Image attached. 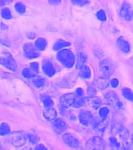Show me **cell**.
Segmentation results:
<instances>
[{"mask_svg": "<svg viewBox=\"0 0 133 150\" xmlns=\"http://www.w3.org/2000/svg\"><path fill=\"white\" fill-rule=\"evenodd\" d=\"M57 58L61 64L66 67H71L75 63L74 54L68 49L60 50L57 55Z\"/></svg>", "mask_w": 133, "mask_h": 150, "instance_id": "1", "label": "cell"}, {"mask_svg": "<svg viewBox=\"0 0 133 150\" xmlns=\"http://www.w3.org/2000/svg\"><path fill=\"white\" fill-rule=\"evenodd\" d=\"M87 150H105L106 143L99 136H94L89 139L85 144Z\"/></svg>", "mask_w": 133, "mask_h": 150, "instance_id": "2", "label": "cell"}, {"mask_svg": "<svg viewBox=\"0 0 133 150\" xmlns=\"http://www.w3.org/2000/svg\"><path fill=\"white\" fill-rule=\"evenodd\" d=\"M27 136L22 132H15L9 136V142L14 147H22L27 142Z\"/></svg>", "mask_w": 133, "mask_h": 150, "instance_id": "3", "label": "cell"}, {"mask_svg": "<svg viewBox=\"0 0 133 150\" xmlns=\"http://www.w3.org/2000/svg\"><path fill=\"white\" fill-rule=\"evenodd\" d=\"M123 119L121 115H117L113 117L111 125V132L113 135L119 133L123 128Z\"/></svg>", "mask_w": 133, "mask_h": 150, "instance_id": "4", "label": "cell"}, {"mask_svg": "<svg viewBox=\"0 0 133 150\" xmlns=\"http://www.w3.org/2000/svg\"><path fill=\"white\" fill-rule=\"evenodd\" d=\"M64 143L68 146L72 148H77L80 145L79 141L71 134H64L62 136Z\"/></svg>", "mask_w": 133, "mask_h": 150, "instance_id": "5", "label": "cell"}, {"mask_svg": "<svg viewBox=\"0 0 133 150\" xmlns=\"http://www.w3.org/2000/svg\"><path fill=\"white\" fill-rule=\"evenodd\" d=\"M23 50L25 55L29 59H34L39 56V52L36 46L31 43L26 44L24 46Z\"/></svg>", "mask_w": 133, "mask_h": 150, "instance_id": "6", "label": "cell"}, {"mask_svg": "<svg viewBox=\"0 0 133 150\" xmlns=\"http://www.w3.org/2000/svg\"><path fill=\"white\" fill-rule=\"evenodd\" d=\"M99 66L101 71L106 76H110L114 72L113 65L107 59H105L101 62Z\"/></svg>", "mask_w": 133, "mask_h": 150, "instance_id": "7", "label": "cell"}, {"mask_svg": "<svg viewBox=\"0 0 133 150\" xmlns=\"http://www.w3.org/2000/svg\"><path fill=\"white\" fill-rule=\"evenodd\" d=\"M0 64L9 70H15L17 69V64L11 55L0 57Z\"/></svg>", "mask_w": 133, "mask_h": 150, "instance_id": "8", "label": "cell"}, {"mask_svg": "<svg viewBox=\"0 0 133 150\" xmlns=\"http://www.w3.org/2000/svg\"><path fill=\"white\" fill-rule=\"evenodd\" d=\"M79 120L84 126H89L94 121V117L89 111H83L79 115Z\"/></svg>", "mask_w": 133, "mask_h": 150, "instance_id": "9", "label": "cell"}, {"mask_svg": "<svg viewBox=\"0 0 133 150\" xmlns=\"http://www.w3.org/2000/svg\"><path fill=\"white\" fill-rule=\"evenodd\" d=\"M76 101L75 95L73 93H67L61 97L60 102L61 105L64 107H72Z\"/></svg>", "mask_w": 133, "mask_h": 150, "instance_id": "10", "label": "cell"}, {"mask_svg": "<svg viewBox=\"0 0 133 150\" xmlns=\"http://www.w3.org/2000/svg\"><path fill=\"white\" fill-rule=\"evenodd\" d=\"M53 128L57 133L61 134L66 131L67 127L66 122L61 118H57L53 120Z\"/></svg>", "mask_w": 133, "mask_h": 150, "instance_id": "11", "label": "cell"}, {"mask_svg": "<svg viewBox=\"0 0 133 150\" xmlns=\"http://www.w3.org/2000/svg\"><path fill=\"white\" fill-rule=\"evenodd\" d=\"M42 69L44 73L49 76H52L55 74V70L52 63L50 61H44L42 64Z\"/></svg>", "mask_w": 133, "mask_h": 150, "instance_id": "12", "label": "cell"}, {"mask_svg": "<svg viewBox=\"0 0 133 150\" xmlns=\"http://www.w3.org/2000/svg\"><path fill=\"white\" fill-rule=\"evenodd\" d=\"M117 46L120 50L125 53H128L130 50V44L123 37H119L117 42Z\"/></svg>", "mask_w": 133, "mask_h": 150, "instance_id": "13", "label": "cell"}, {"mask_svg": "<svg viewBox=\"0 0 133 150\" xmlns=\"http://www.w3.org/2000/svg\"><path fill=\"white\" fill-rule=\"evenodd\" d=\"M109 121L108 119L105 118L97 122L94 126V130L96 132L99 133H102L108 126Z\"/></svg>", "mask_w": 133, "mask_h": 150, "instance_id": "14", "label": "cell"}, {"mask_svg": "<svg viewBox=\"0 0 133 150\" xmlns=\"http://www.w3.org/2000/svg\"><path fill=\"white\" fill-rule=\"evenodd\" d=\"M105 99L107 103L110 105H115L119 101V98L116 93L114 92H109L106 94Z\"/></svg>", "mask_w": 133, "mask_h": 150, "instance_id": "15", "label": "cell"}, {"mask_svg": "<svg viewBox=\"0 0 133 150\" xmlns=\"http://www.w3.org/2000/svg\"><path fill=\"white\" fill-rule=\"evenodd\" d=\"M43 116L48 120H54L57 116V112L55 109L51 108L47 109V110L43 112Z\"/></svg>", "mask_w": 133, "mask_h": 150, "instance_id": "16", "label": "cell"}, {"mask_svg": "<svg viewBox=\"0 0 133 150\" xmlns=\"http://www.w3.org/2000/svg\"><path fill=\"white\" fill-rule=\"evenodd\" d=\"M79 75L81 78L88 79L91 76V70L88 66L83 65L79 68Z\"/></svg>", "mask_w": 133, "mask_h": 150, "instance_id": "17", "label": "cell"}, {"mask_svg": "<svg viewBox=\"0 0 133 150\" xmlns=\"http://www.w3.org/2000/svg\"><path fill=\"white\" fill-rule=\"evenodd\" d=\"M119 136L120 138L122 139V141L124 143V145H129V139H130V135L127 129L123 128L121 131H120Z\"/></svg>", "mask_w": 133, "mask_h": 150, "instance_id": "18", "label": "cell"}, {"mask_svg": "<svg viewBox=\"0 0 133 150\" xmlns=\"http://www.w3.org/2000/svg\"><path fill=\"white\" fill-rule=\"evenodd\" d=\"M95 83L100 89H105L109 86V81L105 78H99L96 80Z\"/></svg>", "mask_w": 133, "mask_h": 150, "instance_id": "19", "label": "cell"}, {"mask_svg": "<svg viewBox=\"0 0 133 150\" xmlns=\"http://www.w3.org/2000/svg\"><path fill=\"white\" fill-rule=\"evenodd\" d=\"M11 128L8 124L6 122H3L0 125V135L4 136L10 133Z\"/></svg>", "mask_w": 133, "mask_h": 150, "instance_id": "20", "label": "cell"}, {"mask_svg": "<svg viewBox=\"0 0 133 150\" xmlns=\"http://www.w3.org/2000/svg\"><path fill=\"white\" fill-rule=\"evenodd\" d=\"M109 144L112 150H119L120 145L116 138L115 137H111L109 139Z\"/></svg>", "mask_w": 133, "mask_h": 150, "instance_id": "21", "label": "cell"}, {"mask_svg": "<svg viewBox=\"0 0 133 150\" xmlns=\"http://www.w3.org/2000/svg\"><path fill=\"white\" fill-rule=\"evenodd\" d=\"M36 47L39 50H43L47 46V41L42 38L37 39L35 43Z\"/></svg>", "mask_w": 133, "mask_h": 150, "instance_id": "22", "label": "cell"}, {"mask_svg": "<svg viewBox=\"0 0 133 150\" xmlns=\"http://www.w3.org/2000/svg\"><path fill=\"white\" fill-rule=\"evenodd\" d=\"M69 42H66L63 40H59L58 42H56L55 44L53 46V48L55 50H58L59 49H61L62 48L68 46L70 45Z\"/></svg>", "mask_w": 133, "mask_h": 150, "instance_id": "23", "label": "cell"}, {"mask_svg": "<svg viewBox=\"0 0 133 150\" xmlns=\"http://www.w3.org/2000/svg\"><path fill=\"white\" fill-rule=\"evenodd\" d=\"M124 97L130 101H133V92L129 88H124L122 91Z\"/></svg>", "mask_w": 133, "mask_h": 150, "instance_id": "24", "label": "cell"}, {"mask_svg": "<svg viewBox=\"0 0 133 150\" xmlns=\"http://www.w3.org/2000/svg\"><path fill=\"white\" fill-rule=\"evenodd\" d=\"M92 104V107L94 109L99 108L102 105V101L99 98H92V100H89Z\"/></svg>", "mask_w": 133, "mask_h": 150, "instance_id": "25", "label": "cell"}, {"mask_svg": "<svg viewBox=\"0 0 133 150\" xmlns=\"http://www.w3.org/2000/svg\"><path fill=\"white\" fill-rule=\"evenodd\" d=\"M22 75L24 77L27 78H30L33 77L36 75V73L34 72L31 68H25L22 71Z\"/></svg>", "mask_w": 133, "mask_h": 150, "instance_id": "26", "label": "cell"}, {"mask_svg": "<svg viewBox=\"0 0 133 150\" xmlns=\"http://www.w3.org/2000/svg\"><path fill=\"white\" fill-rule=\"evenodd\" d=\"M130 6L127 3H124L122 5L120 10V15L122 17H125L128 11L130 10Z\"/></svg>", "mask_w": 133, "mask_h": 150, "instance_id": "27", "label": "cell"}, {"mask_svg": "<svg viewBox=\"0 0 133 150\" xmlns=\"http://www.w3.org/2000/svg\"><path fill=\"white\" fill-rule=\"evenodd\" d=\"M43 103L47 109L51 108L54 104L52 99L49 97H46L43 99Z\"/></svg>", "mask_w": 133, "mask_h": 150, "instance_id": "28", "label": "cell"}, {"mask_svg": "<svg viewBox=\"0 0 133 150\" xmlns=\"http://www.w3.org/2000/svg\"><path fill=\"white\" fill-rule=\"evenodd\" d=\"M1 14H2V17L6 19H10L12 18L11 11H10L9 8H3V10H2Z\"/></svg>", "mask_w": 133, "mask_h": 150, "instance_id": "29", "label": "cell"}, {"mask_svg": "<svg viewBox=\"0 0 133 150\" xmlns=\"http://www.w3.org/2000/svg\"><path fill=\"white\" fill-rule=\"evenodd\" d=\"M15 8L20 14H23L25 12V6L21 3H17L15 6Z\"/></svg>", "mask_w": 133, "mask_h": 150, "instance_id": "30", "label": "cell"}, {"mask_svg": "<svg viewBox=\"0 0 133 150\" xmlns=\"http://www.w3.org/2000/svg\"><path fill=\"white\" fill-rule=\"evenodd\" d=\"M109 112V110L106 107H103L99 110V115L103 119L106 118Z\"/></svg>", "mask_w": 133, "mask_h": 150, "instance_id": "31", "label": "cell"}, {"mask_svg": "<svg viewBox=\"0 0 133 150\" xmlns=\"http://www.w3.org/2000/svg\"><path fill=\"white\" fill-rule=\"evenodd\" d=\"M86 57L83 54H80L78 57V66L79 67V68L83 65V64L86 61Z\"/></svg>", "mask_w": 133, "mask_h": 150, "instance_id": "32", "label": "cell"}, {"mask_svg": "<svg viewBox=\"0 0 133 150\" xmlns=\"http://www.w3.org/2000/svg\"><path fill=\"white\" fill-rule=\"evenodd\" d=\"M97 18L98 19L101 20V21H105L106 20V16L105 13L103 10H100L97 13Z\"/></svg>", "mask_w": 133, "mask_h": 150, "instance_id": "33", "label": "cell"}, {"mask_svg": "<svg viewBox=\"0 0 133 150\" xmlns=\"http://www.w3.org/2000/svg\"><path fill=\"white\" fill-rule=\"evenodd\" d=\"M87 92L88 93V95L91 96L92 97H93L94 95L97 93L96 90L94 88V87L92 86H89L88 89H87Z\"/></svg>", "mask_w": 133, "mask_h": 150, "instance_id": "34", "label": "cell"}, {"mask_svg": "<svg viewBox=\"0 0 133 150\" xmlns=\"http://www.w3.org/2000/svg\"><path fill=\"white\" fill-rule=\"evenodd\" d=\"M28 139L29 140L30 142L33 143V144H34V143H36L38 142V140H39V138L35 135L30 134L28 136Z\"/></svg>", "mask_w": 133, "mask_h": 150, "instance_id": "35", "label": "cell"}, {"mask_svg": "<svg viewBox=\"0 0 133 150\" xmlns=\"http://www.w3.org/2000/svg\"><path fill=\"white\" fill-rule=\"evenodd\" d=\"M34 84L37 87H41L44 84V80L43 79H38L34 81Z\"/></svg>", "mask_w": 133, "mask_h": 150, "instance_id": "36", "label": "cell"}, {"mask_svg": "<svg viewBox=\"0 0 133 150\" xmlns=\"http://www.w3.org/2000/svg\"><path fill=\"white\" fill-rule=\"evenodd\" d=\"M30 68L34 72L36 73L39 70V64L37 63H32L30 64Z\"/></svg>", "mask_w": 133, "mask_h": 150, "instance_id": "37", "label": "cell"}, {"mask_svg": "<svg viewBox=\"0 0 133 150\" xmlns=\"http://www.w3.org/2000/svg\"><path fill=\"white\" fill-rule=\"evenodd\" d=\"M125 19L127 20H131L133 18V10L130 9V10L128 11L127 14L124 17Z\"/></svg>", "mask_w": 133, "mask_h": 150, "instance_id": "38", "label": "cell"}, {"mask_svg": "<svg viewBox=\"0 0 133 150\" xmlns=\"http://www.w3.org/2000/svg\"><path fill=\"white\" fill-rule=\"evenodd\" d=\"M72 2L78 6H83L88 3V1H72Z\"/></svg>", "mask_w": 133, "mask_h": 150, "instance_id": "39", "label": "cell"}, {"mask_svg": "<svg viewBox=\"0 0 133 150\" xmlns=\"http://www.w3.org/2000/svg\"><path fill=\"white\" fill-rule=\"evenodd\" d=\"M111 85L113 88H116L118 86V81L116 79H114L111 81Z\"/></svg>", "mask_w": 133, "mask_h": 150, "instance_id": "40", "label": "cell"}, {"mask_svg": "<svg viewBox=\"0 0 133 150\" xmlns=\"http://www.w3.org/2000/svg\"><path fill=\"white\" fill-rule=\"evenodd\" d=\"M83 90L81 88H78V89L76 90V94L77 95V96L78 97H81L83 95Z\"/></svg>", "mask_w": 133, "mask_h": 150, "instance_id": "41", "label": "cell"}, {"mask_svg": "<svg viewBox=\"0 0 133 150\" xmlns=\"http://www.w3.org/2000/svg\"><path fill=\"white\" fill-rule=\"evenodd\" d=\"M35 150H48V149L44 145L38 144L35 148Z\"/></svg>", "mask_w": 133, "mask_h": 150, "instance_id": "42", "label": "cell"}, {"mask_svg": "<svg viewBox=\"0 0 133 150\" xmlns=\"http://www.w3.org/2000/svg\"><path fill=\"white\" fill-rule=\"evenodd\" d=\"M123 103L120 101H118L117 103L115 105V107H116L118 109H121L123 108Z\"/></svg>", "mask_w": 133, "mask_h": 150, "instance_id": "43", "label": "cell"}, {"mask_svg": "<svg viewBox=\"0 0 133 150\" xmlns=\"http://www.w3.org/2000/svg\"><path fill=\"white\" fill-rule=\"evenodd\" d=\"M52 1L53 2H50V3H53V4H55V3L57 4V3H59V2H60V1Z\"/></svg>", "mask_w": 133, "mask_h": 150, "instance_id": "44", "label": "cell"}, {"mask_svg": "<svg viewBox=\"0 0 133 150\" xmlns=\"http://www.w3.org/2000/svg\"><path fill=\"white\" fill-rule=\"evenodd\" d=\"M131 142H132L133 145V135H132V136L131 137Z\"/></svg>", "mask_w": 133, "mask_h": 150, "instance_id": "45", "label": "cell"}, {"mask_svg": "<svg viewBox=\"0 0 133 150\" xmlns=\"http://www.w3.org/2000/svg\"><path fill=\"white\" fill-rule=\"evenodd\" d=\"M0 150H2V146H1V143H0Z\"/></svg>", "mask_w": 133, "mask_h": 150, "instance_id": "46", "label": "cell"}]
</instances>
